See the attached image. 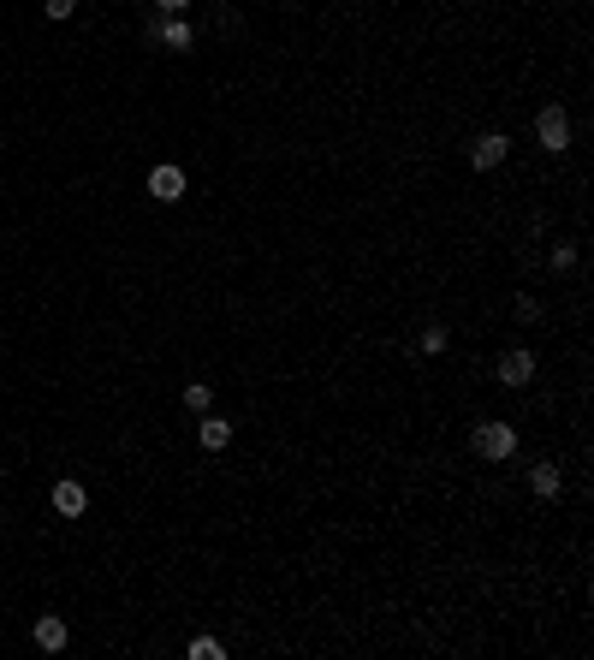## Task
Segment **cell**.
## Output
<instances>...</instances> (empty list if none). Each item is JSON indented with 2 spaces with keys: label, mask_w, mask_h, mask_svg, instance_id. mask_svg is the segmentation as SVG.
I'll return each instance as SVG.
<instances>
[{
  "label": "cell",
  "mask_w": 594,
  "mask_h": 660,
  "mask_svg": "<svg viewBox=\"0 0 594 660\" xmlns=\"http://www.w3.org/2000/svg\"><path fill=\"white\" fill-rule=\"evenodd\" d=\"M469 452L487 459V464H506L511 452H517V429H511V423H476V429H469Z\"/></svg>",
  "instance_id": "1"
},
{
  "label": "cell",
  "mask_w": 594,
  "mask_h": 660,
  "mask_svg": "<svg viewBox=\"0 0 594 660\" xmlns=\"http://www.w3.org/2000/svg\"><path fill=\"white\" fill-rule=\"evenodd\" d=\"M535 137H541V149H552V155L571 149V114L559 107V101H547V107L535 114Z\"/></svg>",
  "instance_id": "2"
},
{
  "label": "cell",
  "mask_w": 594,
  "mask_h": 660,
  "mask_svg": "<svg viewBox=\"0 0 594 660\" xmlns=\"http://www.w3.org/2000/svg\"><path fill=\"white\" fill-rule=\"evenodd\" d=\"M506 155H511V137H506V131H481L476 144H469V167H481V172H494Z\"/></svg>",
  "instance_id": "3"
},
{
  "label": "cell",
  "mask_w": 594,
  "mask_h": 660,
  "mask_svg": "<svg viewBox=\"0 0 594 660\" xmlns=\"http://www.w3.org/2000/svg\"><path fill=\"white\" fill-rule=\"evenodd\" d=\"M494 375H499V387H529V381H535V358H529V351H506V358L494 363Z\"/></svg>",
  "instance_id": "4"
},
{
  "label": "cell",
  "mask_w": 594,
  "mask_h": 660,
  "mask_svg": "<svg viewBox=\"0 0 594 660\" xmlns=\"http://www.w3.org/2000/svg\"><path fill=\"white\" fill-rule=\"evenodd\" d=\"M84 506H89V494H84V482H54V512L60 517H84Z\"/></svg>",
  "instance_id": "5"
},
{
  "label": "cell",
  "mask_w": 594,
  "mask_h": 660,
  "mask_svg": "<svg viewBox=\"0 0 594 660\" xmlns=\"http://www.w3.org/2000/svg\"><path fill=\"white\" fill-rule=\"evenodd\" d=\"M149 197H155V202H179L184 197V172L179 167H155V172H149Z\"/></svg>",
  "instance_id": "6"
},
{
  "label": "cell",
  "mask_w": 594,
  "mask_h": 660,
  "mask_svg": "<svg viewBox=\"0 0 594 660\" xmlns=\"http://www.w3.org/2000/svg\"><path fill=\"white\" fill-rule=\"evenodd\" d=\"M190 42H197V30L184 24V13H167V18H161V48H179V54H184Z\"/></svg>",
  "instance_id": "7"
},
{
  "label": "cell",
  "mask_w": 594,
  "mask_h": 660,
  "mask_svg": "<svg viewBox=\"0 0 594 660\" xmlns=\"http://www.w3.org/2000/svg\"><path fill=\"white\" fill-rule=\"evenodd\" d=\"M197 441L209 446V452H220V446L232 441V423H227V416H209V411H202V423H197Z\"/></svg>",
  "instance_id": "8"
},
{
  "label": "cell",
  "mask_w": 594,
  "mask_h": 660,
  "mask_svg": "<svg viewBox=\"0 0 594 660\" xmlns=\"http://www.w3.org/2000/svg\"><path fill=\"white\" fill-rule=\"evenodd\" d=\"M36 648H42V655H60V648H66V618H36Z\"/></svg>",
  "instance_id": "9"
},
{
  "label": "cell",
  "mask_w": 594,
  "mask_h": 660,
  "mask_svg": "<svg viewBox=\"0 0 594 660\" xmlns=\"http://www.w3.org/2000/svg\"><path fill=\"white\" fill-rule=\"evenodd\" d=\"M529 488H535L541 500H559V488H565V476H559V464H535V470H529Z\"/></svg>",
  "instance_id": "10"
},
{
  "label": "cell",
  "mask_w": 594,
  "mask_h": 660,
  "mask_svg": "<svg viewBox=\"0 0 594 660\" xmlns=\"http://www.w3.org/2000/svg\"><path fill=\"white\" fill-rule=\"evenodd\" d=\"M184 404H190V411H209V404H214V387H209V381H190V387H184Z\"/></svg>",
  "instance_id": "11"
},
{
  "label": "cell",
  "mask_w": 594,
  "mask_h": 660,
  "mask_svg": "<svg viewBox=\"0 0 594 660\" xmlns=\"http://www.w3.org/2000/svg\"><path fill=\"white\" fill-rule=\"evenodd\" d=\"M552 268H559V274L577 268V245H552Z\"/></svg>",
  "instance_id": "12"
},
{
  "label": "cell",
  "mask_w": 594,
  "mask_h": 660,
  "mask_svg": "<svg viewBox=\"0 0 594 660\" xmlns=\"http://www.w3.org/2000/svg\"><path fill=\"white\" fill-rule=\"evenodd\" d=\"M422 351L440 358V351H446V328H422Z\"/></svg>",
  "instance_id": "13"
},
{
  "label": "cell",
  "mask_w": 594,
  "mask_h": 660,
  "mask_svg": "<svg viewBox=\"0 0 594 660\" xmlns=\"http://www.w3.org/2000/svg\"><path fill=\"white\" fill-rule=\"evenodd\" d=\"M220 655V643H214V637H197V643H190V660H214Z\"/></svg>",
  "instance_id": "14"
},
{
  "label": "cell",
  "mask_w": 594,
  "mask_h": 660,
  "mask_svg": "<svg viewBox=\"0 0 594 660\" xmlns=\"http://www.w3.org/2000/svg\"><path fill=\"white\" fill-rule=\"evenodd\" d=\"M42 13L48 18H71V13H78V0H42Z\"/></svg>",
  "instance_id": "15"
},
{
  "label": "cell",
  "mask_w": 594,
  "mask_h": 660,
  "mask_svg": "<svg viewBox=\"0 0 594 660\" xmlns=\"http://www.w3.org/2000/svg\"><path fill=\"white\" fill-rule=\"evenodd\" d=\"M517 321H541V303L535 298H517Z\"/></svg>",
  "instance_id": "16"
},
{
  "label": "cell",
  "mask_w": 594,
  "mask_h": 660,
  "mask_svg": "<svg viewBox=\"0 0 594 660\" xmlns=\"http://www.w3.org/2000/svg\"><path fill=\"white\" fill-rule=\"evenodd\" d=\"M161 13H184V6H190V0H155Z\"/></svg>",
  "instance_id": "17"
}]
</instances>
